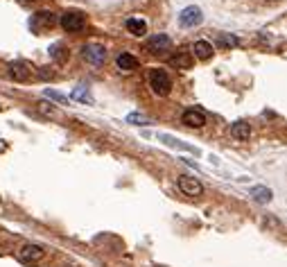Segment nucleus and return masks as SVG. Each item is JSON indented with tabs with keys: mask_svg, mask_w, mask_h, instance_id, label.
Returning a JSON list of instances; mask_svg holds the SVG:
<instances>
[{
	"mask_svg": "<svg viewBox=\"0 0 287 267\" xmlns=\"http://www.w3.org/2000/svg\"><path fill=\"white\" fill-rule=\"evenodd\" d=\"M149 86L156 95L165 97V95H170L172 91V79L167 77V73L165 71H152L149 73Z\"/></svg>",
	"mask_w": 287,
	"mask_h": 267,
	"instance_id": "nucleus-1",
	"label": "nucleus"
},
{
	"mask_svg": "<svg viewBox=\"0 0 287 267\" xmlns=\"http://www.w3.org/2000/svg\"><path fill=\"white\" fill-rule=\"evenodd\" d=\"M145 50L154 57H161V54H167V50H172V39L167 34H154L149 36V41L145 43Z\"/></svg>",
	"mask_w": 287,
	"mask_h": 267,
	"instance_id": "nucleus-2",
	"label": "nucleus"
},
{
	"mask_svg": "<svg viewBox=\"0 0 287 267\" xmlns=\"http://www.w3.org/2000/svg\"><path fill=\"white\" fill-rule=\"evenodd\" d=\"M59 23L66 32H82L86 27V16L82 12H66L59 18Z\"/></svg>",
	"mask_w": 287,
	"mask_h": 267,
	"instance_id": "nucleus-3",
	"label": "nucleus"
},
{
	"mask_svg": "<svg viewBox=\"0 0 287 267\" xmlns=\"http://www.w3.org/2000/svg\"><path fill=\"white\" fill-rule=\"evenodd\" d=\"M43 256H46V249L39 247V244H25L18 249V261L23 265H34V263H41Z\"/></svg>",
	"mask_w": 287,
	"mask_h": 267,
	"instance_id": "nucleus-4",
	"label": "nucleus"
},
{
	"mask_svg": "<svg viewBox=\"0 0 287 267\" xmlns=\"http://www.w3.org/2000/svg\"><path fill=\"white\" fill-rule=\"evenodd\" d=\"M82 57L91 66H102L106 61V48L100 46V43H88V46H84Z\"/></svg>",
	"mask_w": 287,
	"mask_h": 267,
	"instance_id": "nucleus-5",
	"label": "nucleus"
},
{
	"mask_svg": "<svg viewBox=\"0 0 287 267\" xmlns=\"http://www.w3.org/2000/svg\"><path fill=\"white\" fill-rule=\"evenodd\" d=\"M176 186H179V190H181L183 195H188V197H199L201 193H204V184H201L199 179L188 177V174H181L179 181H176Z\"/></svg>",
	"mask_w": 287,
	"mask_h": 267,
	"instance_id": "nucleus-6",
	"label": "nucleus"
},
{
	"mask_svg": "<svg viewBox=\"0 0 287 267\" xmlns=\"http://www.w3.org/2000/svg\"><path fill=\"white\" fill-rule=\"evenodd\" d=\"M201 21H204V14H201L199 7H186L181 14H179V23L183 25V27H194V25H199Z\"/></svg>",
	"mask_w": 287,
	"mask_h": 267,
	"instance_id": "nucleus-7",
	"label": "nucleus"
},
{
	"mask_svg": "<svg viewBox=\"0 0 287 267\" xmlns=\"http://www.w3.org/2000/svg\"><path fill=\"white\" fill-rule=\"evenodd\" d=\"M9 77L14 79V82H27L29 75H32V68H29L27 61H14V64H9Z\"/></svg>",
	"mask_w": 287,
	"mask_h": 267,
	"instance_id": "nucleus-8",
	"label": "nucleus"
},
{
	"mask_svg": "<svg viewBox=\"0 0 287 267\" xmlns=\"http://www.w3.org/2000/svg\"><path fill=\"white\" fill-rule=\"evenodd\" d=\"M54 23H57V16H54L52 12H48V9H43V12H36L34 18H32V27H34L36 32L48 30V27H52Z\"/></svg>",
	"mask_w": 287,
	"mask_h": 267,
	"instance_id": "nucleus-9",
	"label": "nucleus"
},
{
	"mask_svg": "<svg viewBox=\"0 0 287 267\" xmlns=\"http://www.w3.org/2000/svg\"><path fill=\"white\" fill-rule=\"evenodd\" d=\"M181 122L188 127H192V129H197V127L206 125V116H204V111H199V109H186L183 116H181Z\"/></svg>",
	"mask_w": 287,
	"mask_h": 267,
	"instance_id": "nucleus-10",
	"label": "nucleus"
},
{
	"mask_svg": "<svg viewBox=\"0 0 287 267\" xmlns=\"http://www.w3.org/2000/svg\"><path fill=\"white\" fill-rule=\"evenodd\" d=\"M192 52H194V57L199 61H208V59H213V54H215V48H213V43L211 41H194V46H192Z\"/></svg>",
	"mask_w": 287,
	"mask_h": 267,
	"instance_id": "nucleus-11",
	"label": "nucleus"
},
{
	"mask_svg": "<svg viewBox=\"0 0 287 267\" xmlns=\"http://www.w3.org/2000/svg\"><path fill=\"white\" fill-rule=\"evenodd\" d=\"M231 136H233L235 141H249V138H251V127H249V122H244V120L233 122V125H231Z\"/></svg>",
	"mask_w": 287,
	"mask_h": 267,
	"instance_id": "nucleus-12",
	"label": "nucleus"
},
{
	"mask_svg": "<svg viewBox=\"0 0 287 267\" xmlns=\"http://www.w3.org/2000/svg\"><path fill=\"white\" fill-rule=\"evenodd\" d=\"M116 64H118V68H120V71H124V73H131V71H136V68H138V59H136L134 54H129V52L118 54Z\"/></svg>",
	"mask_w": 287,
	"mask_h": 267,
	"instance_id": "nucleus-13",
	"label": "nucleus"
},
{
	"mask_svg": "<svg viewBox=\"0 0 287 267\" xmlns=\"http://www.w3.org/2000/svg\"><path fill=\"white\" fill-rule=\"evenodd\" d=\"M124 27H127V32L134 36H145V32H147V23L141 21V18H129V21L124 23Z\"/></svg>",
	"mask_w": 287,
	"mask_h": 267,
	"instance_id": "nucleus-14",
	"label": "nucleus"
},
{
	"mask_svg": "<svg viewBox=\"0 0 287 267\" xmlns=\"http://www.w3.org/2000/svg\"><path fill=\"white\" fill-rule=\"evenodd\" d=\"M170 66L172 68H181V71L183 68H190V66H192V57L188 52H176L170 57Z\"/></svg>",
	"mask_w": 287,
	"mask_h": 267,
	"instance_id": "nucleus-15",
	"label": "nucleus"
},
{
	"mask_svg": "<svg viewBox=\"0 0 287 267\" xmlns=\"http://www.w3.org/2000/svg\"><path fill=\"white\" fill-rule=\"evenodd\" d=\"M50 57H52L57 64H66V61H68V50H66L64 43H54V46H50Z\"/></svg>",
	"mask_w": 287,
	"mask_h": 267,
	"instance_id": "nucleus-16",
	"label": "nucleus"
},
{
	"mask_svg": "<svg viewBox=\"0 0 287 267\" xmlns=\"http://www.w3.org/2000/svg\"><path fill=\"white\" fill-rule=\"evenodd\" d=\"M251 195H253V199L260 202V204H269L271 202V190L264 188V186H256V188L251 190Z\"/></svg>",
	"mask_w": 287,
	"mask_h": 267,
	"instance_id": "nucleus-17",
	"label": "nucleus"
},
{
	"mask_svg": "<svg viewBox=\"0 0 287 267\" xmlns=\"http://www.w3.org/2000/svg\"><path fill=\"white\" fill-rule=\"evenodd\" d=\"M219 46L222 48H238L240 41H238L233 34H229V32H222V34H219Z\"/></svg>",
	"mask_w": 287,
	"mask_h": 267,
	"instance_id": "nucleus-18",
	"label": "nucleus"
},
{
	"mask_svg": "<svg viewBox=\"0 0 287 267\" xmlns=\"http://www.w3.org/2000/svg\"><path fill=\"white\" fill-rule=\"evenodd\" d=\"M127 120H129L131 125H149V120H147L145 116H141V113H129Z\"/></svg>",
	"mask_w": 287,
	"mask_h": 267,
	"instance_id": "nucleus-19",
	"label": "nucleus"
},
{
	"mask_svg": "<svg viewBox=\"0 0 287 267\" xmlns=\"http://www.w3.org/2000/svg\"><path fill=\"white\" fill-rule=\"evenodd\" d=\"M72 97H75V100H82V102H91V95L84 89H75L72 91Z\"/></svg>",
	"mask_w": 287,
	"mask_h": 267,
	"instance_id": "nucleus-20",
	"label": "nucleus"
},
{
	"mask_svg": "<svg viewBox=\"0 0 287 267\" xmlns=\"http://www.w3.org/2000/svg\"><path fill=\"white\" fill-rule=\"evenodd\" d=\"M39 77H41V79H52L54 77V71H50L48 66H41V68H39Z\"/></svg>",
	"mask_w": 287,
	"mask_h": 267,
	"instance_id": "nucleus-21",
	"label": "nucleus"
},
{
	"mask_svg": "<svg viewBox=\"0 0 287 267\" xmlns=\"http://www.w3.org/2000/svg\"><path fill=\"white\" fill-rule=\"evenodd\" d=\"M39 111L46 113V116H54V107H50L48 102H41V104H39Z\"/></svg>",
	"mask_w": 287,
	"mask_h": 267,
	"instance_id": "nucleus-22",
	"label": "nucleus"
},
{
	"mask_svg": "<svg viewBox=\"0 0 287 267\" xmlns=\"http://www.w3.org/2000/svg\"><path fill=\"white\" fill-rule=\"evenodd\" d=\"M46 95H48V97H52V100H57V102H61V104L66 102V95L57 93V91H46Z\"/></svg>",
	"mask_w": 287,
	"mask_h": 267,
	"instance_id": "nucleus-23",
	"label": "nucleus"
},
{
	"mask_svg": "<svg viewBox=\"0 0 287 267\" xmlns=\"http://www.w3.org/2000/svg\"><path fill=\"white\" fill-rule=\"evenodd\" d=\"M264 2H281V0H264Z\"/></svg>",
	"mask_w": 287,
	"mask_h": 267,
	"instance_id": "nucleus-24",
	"label": "nucleus"
},
{
	"mask_svg": "<svg viewBox=\"0 0 287 267\" xmlns=\"http://www.w3.org/2000/svg\"><path fill=\"white\" fill-rule=\"evenodd\" d=\"M23 2H32V0H23Z\"/></svg>",
	"mask_w": 287,
	"mask_h": 267,
	"instance_id": "nucleus-25",
	"label": "nucleus"
}]
</instances>
